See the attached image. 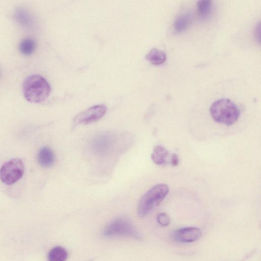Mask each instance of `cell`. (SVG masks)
<instances>
[{"mask_svg":"<svg viewBox=\"0 0 261 261\" xmlns=\"http://www.w3.org/2000/svg\"><path fill=\"white\" fill-rule=\"evenodd\" d=\"M36 48V43L32 38H26L21 41L19 45V51L21 54L29 56L32 55Z\"/></svg>","mask_w":261,"mask_h":261,"instance_id":"11","label":"cell"},{"mask_svg":"<svg viewBox=\"0 0 261 261\" xmlns=\"http://www.w3.org/2000/svg\"><path fill=\"white\" fill-rule=\"evenodd\" d=\"M37 159L41 166L49 167L54 164L55 161V155L51 148L44 146L39 150Z\"/></svg>","mask_w":261,"mask_h":261,"instance_id":"9","label":"cell"},{"mask_svg":"<svg viewBox=\"0 0 261 261\" xmlns=\"http://www.w3.org/2000/svg\"><path fill=\"white\" fill-rule=\"evenodd\" d=\"M201 230L195 227L179 229L173 234L175 240L181 243H190L197 241L202 237Z\"/></svg>","mask_w":261,"mask_h":261,"instance_id":"8","label":"cell"},{"mask_svg":"<svg viewBox=\"0 0 261 261\" xmlns=\"http://www.w3.org/2000/svg\"><path fill=\"white\" fill-rule=\"evenodd\" d=\"M68 253L64 248L57 246L53 248L48 254L49 261H65L68 258Z\"/></svg>","mask_w":261,"mask_h":261,"instance_id":"13","label":"cell"},{"mask_svg":"<svg viewBox=\"0 0 261 261\" xmlns=\"http://www.w3.org/2000/svg\"><path fill=\"white\" fill-rule=\"evenodd\" d=\"M23 91L25 98L32 103H41L49 97L51 86L47 80L38 75L28 77L24 82Z\"/></svg>","mask_w":261,"mask_h":261,"instance_id":"1","label":"cell"},{"mask_svg":"<svg viewBox=\"0 0 261 261\" xmlns=\"http://www.w3.org/2000/svg\"><path fill=\"white\" fill-rule=\"evenodd\" d=\"M168 186L164 184L157 185L150 189L141 198L137 212L140 217H144L158 207L169 192Z\"/></svg>","mask_w":261,"mask_h":261,"instance_id":"3","label":"cell"},{"mask_svg":"<svg viewBox=\"0 0 261 261\" xmlns=\"http://www.w3.org/2000/svg\"><path fill=\"white\" fill-rule=\"evenodd\" d=\"M169 156L168 151L161 145L156 146L151 155V159L157 165L164 164Z\"/></svg>","mask_w":261,"mask_h":261,"instance_id":"10","label":"cell"},{"mask_svg":"<svg viewBox=\"0 0 261 261\" xmlns=\"http://www.w3.org/2000/svg\"><path fill=\"white\" fill-rule=\"evenodd\" d=\"M210 111L215 122L227 126L235 124L241 116L238 107L228 99H222L214 102L210 107Z\"/></svg>","mask_w":261,"mask_h":261,"instance_id":"2","label":"cell"},{"mask_svg":"<svg viewBox=\"0 0 261 261\" xmlns=\"http://www.w3.org/2000/svg\"><path fill=\"white\" fill-rule=\"evenodd\" d=\"M179 163V156L177 154H173L171 158V164L173 166H177Z\"/></svg>","mask_w":261,"mask_h":261,"instance_id":"18","label":"cell"},{"mask_svg":"<svg viewBox=\"0 0 261 261\" xmlns=\"http://www.w3.org/2000/svg\"><path fill=\"white\" fill-rule=\"evenodd\" d=\"M104 236L106 237H128L140 240L141 235L136 228L129 221L118 219L109 224L104 229Z\"/></svg>","mask_w":261,"mask_h":261,"instance_id":"4","label":"cell"},{"mask_svg":"<svg viewBox=\"0 0 261 261\" xmlns=\"http://www.w3.org/2000/svg\"><path fill=\"white\" fill-rule=\"evenodd\" d=\"M145 57L152 64L157 65L161 64L165 61L166 55L163 51L153 48L150 50Z\"/></svg>","mask_w":261,"mask_h":261,"instance_id":"12","label":"cell"},{"mask_svg":"<svg viewBox=\"0 0 261 261\" xmlns=\"http://www.w3.org/2000/svg\"><path fill=\"white\" fill-rule=\"evenodd\" d=\"M191 21L189 14H183L179 16L174 23V28L178 32H181L187 29Z\"/></svg>","mask_w":261,"mask_h":261,"instance_id":"14","label":"cell"},{"mask_svg":"<svg viewBox=\"0 0 261 261\" xmlns=\"http://www.w3.org/2000/svg\"><path fill=\"white\" fill-rule=\"evenodd\" d=\"M15 18L18 22L24 26H28L31 21L30 13L24 8H18L15 12Z\"/></svg>","mask_w":261,"mask_h":261,"instance_id":"15","label":"cell"},{"mask_svg":"<svg viewBox=\"0 0 261 261\" xmlns=\"http://www.w3.org/2000/svg\"><path fill=\"white\" fill-rule=\"evenodd\" d=\"M158 223L163 227H167L170 223V217L168 214L164 213L159 214L157 216Z\"/></svg>","mask_w":261,"mask_h":261,"instance_id":"17","label":"cell"},{"mask_svg":"<svg viewBox=\"0 0 261 261\" xmlns=\"http://www.w3.org/2000/svg\"><path fill=\"white\" fill-rule=\"evenodd\" d=\"M116 142V138L112 134L102 133L93 139L91 143V148L95 154L104 156L110 153Z\"/></svg>","mask_w":261,"mask_h":261,"instance_id":"7","label":"cell"},{"mask_svg":"<svg viewBox=\"0 0 261 261\" xmlns=\"http://www.w3.org/2000/svg\"><path fill=\"white\" fill-rule=\"evenodd\" d=\"M106 112L107 107L105 105H98L93 106L76 115L73 119V125L77 126L94 123L103 118Z\"/></svg>","mask_w":261,"mask_h":261,"instance_id":"6","label":"cell"},{"mask_svg":"<svg viewBox=\"0 0 261 261\" xmlns=\"http://www.w3.org/2000/svg\"><path fill=\"white\" fill-rule=\"evenodd\" d=\"M212 2L210 0H203L197 3L198 11L200 16L203 17L208 16L211 11Z\"/></svg>","mask_w":261,"mask_h":261,"instance_id":"16","label":"cell"},{"mask_svg":"<svg viewBox=\"0 0 261 261\" xmlns=\"http://www.w3.org/2000/svg\"><path fill=\"white\" fill-rule=\"evenodd\" d=\"M24 171L23 161L14 158L5 162L0 168V179L6 185H12L23 176Z\"/></svg>","mask_w":261,"mask_h":261,"instance_id":"5","label":"cell"}]
</instances>
